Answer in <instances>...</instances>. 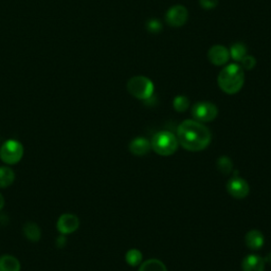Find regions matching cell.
<instances>
[{
	"label": "cell",
	"instance_id": "cell-12",
	"mask_svg": "<svg viewBox=\"0 0 271 271\" xmlns=\"http://www.w3.org/2000/svg\"><path fill=\"white\" fill-rule=\"evenodd\" d=\"M265 260L260 255L249 254L241 262L242 271H265Z\"/></svg>",
	"mask_w": 271,
	"mask_h": 271
},
{
	"label": "cell",
	"instance_id": "cell-2",
	"mask_svg": "<svg viewBox=\"0 0 271 271\" xmlns=\"http://www.w3.org/2000/svg\"><path fill=\"white\" fill-rule=\"evenodd\" d=\"M219 88L227 94L237 93L245 83V73L240 65L234 63L220 70L217 78Z\"/></svg>",
	"mask_w": 271,
	"mask_h": 271
},
{
	"label": "cell",
	"instance_id": "cell-15",
	"mask_svg": "<svg viewBox=\"0 0 271 271\" xmlns=\"http://www.w3.org/2000/svg\"><path fill=\"white\" fill-rule=\"evenodd\" d=\"M229 52H230V58L234 62H240V60L247 54V47L244 42L237 41L234 42V44L230 47Z\"/></svg>",
	"mask_w": 271,
	"mask_h": 271
},
{
	"label": "cell",
	"instance_id": "cell-19",
	"mask_svg": "<svg viewBox=\"0 0 271 271\" xmlns=\"http://www.w3.org/2000/svg\"><path fill=\"white\" fill-rule=\"evenodd\" d=\"M142 258H143V255H142L141 251L138 249H131L128 250L126 255H125V260L126 263L132 266V267H137L141 264L142 262Z\"/></svg>",
	"mask_w": 271,
	"mask_h": 271
},
{
	"label": "cell",
	"instance_id": "cell-13",
	"mask_svg": "<svg viewBox=\"0 0 271 271\" xmlns=\"http://www.w3.org/2000/svg\"><path fill=\"white\" fill-rule=\"evenodd\" d=\"M264 235L261 231L259 230H251L246 234L245 241H246V246L250 250H259L263 247L264 245Z\"/></svg>",
	"mask_w": 271,
	"mask_h": 271
},
{
	"label": "cell",
	"instance_id": "cell-1",
	"mask_svg": "<svg viewBox=\"0 0 271 271\" xmlns=\"http://www.w3.org/2000/svg\"><path fill=\"white\" fill-rule=\"evenodd\" d=\"M179 144L189 152H201L206 150L212 141L209 128L196 120H184L177 128Z\"/></svg>",
	"mask_w": 271,
	"mask_h": 271
},
{
	"label": "cell",
	"instance_id": "cell-24",
	"mask_svg": "<svg viewBox=\"0 0 271 271\" xmlns=\"http://www.w3.org/2000/svg\"><path fill=\"white\" fill-rule=\"evenodd\" d=\"M204 10H213L218 6V0H198Z\"/></svg>",
	"mask_w": 271,
	"mask_h": 271
},
{
	"label": "cell",
	"instance_id": "cell-16",
	"mask_svg": "<svg viewBox=\"0 0 271 271\" xmlns=\"http://www.w3.org/2000/svg\"><path fill=\"white\" fill-rule=\"evenodd\" d=\"M15 179V174L9 166H0V188H7Z\"/></svg>",
	"mask_w": 271,
	"mask_h": 271
},
{
	"label": "cell",
	"instance_id": "cell-9",
	"mask_svg": "<svg viewBox=\"0 0 271 271\" xmlns=\"http://www.w3.org/2000/svg\"><path fill=\"white\" fill-rule=\"evenodd\" d=\"M208 60L214 66H225L230 58L229 49L223 45H214L208 51Z\"/></svg>",
	"mask_w": 271,
	"mask_h": 271
},
{
	"label": "cell",
	"instance_id": "cell-11",
	"mask_svg": "<svg viewBox=\"0 0 271 271\" xmlns=\"http://www.w3.org/2000/svg\"><path fill=\"white\" fill-rule=\"evenodd\" d=\"M128 149H130V152L133 155L137 157H143L150 153V151L152 150V145L151 142L146 138L137 137L131 141Z\"/></svg>",
	"mask_w": 271,
	"mask_h": 271
},
{
	"label": "cell",
	"instance_id": "cell-18",
	"mask_svg": "<svg viewBox=\"0 0 271 271\" xmlns=\"http://www.w3.org/2000/svg\"><path fill=\"white\" fill-rule=\"evenodd\" d=\"M23 233L26 237L31 241H37L40 238V229L34 223H27L23 227Z\"/></svg>",
	"mask_w": 271,
	"mask_h": 271
},
{
	"label": "cell",
	"instance_id": "cell-4",
	"mask_svg": "<svg viewBox=\"0 0 271 271\" xmlns=\"http://www.w3.org/2000/svg\"><path fill=\"white\" fill-rule=\"evenodd\" d=\"M127 90L134 97L142 100V101H147L154 94L155 86L149 78L136 76L127 82Z\"/></svg>",
	"mask_w": 271,
	"mask_h": 271
},
{
	"label": "cell",
	"instance_id": "cell-21",
	"mask_svg": "<svg viewBox=\"0 0 271 271\" xmlns=\"http://www.w3.org/2000/svg\"><path fill=\"white\" fill-rule=\"evenodd\" d=\"M173 107L178 112L187 111L190 107V100L185 95H177L173 100Z\"/></svg>",
	"mask_w": 271,
	"mask_h": 271
},
{
	"label": "cell",
	"instance_id": "cell-20",
	"mask_svg": "<svg viewBox=\"0 0 271 271\" xmlns=\"http://www.w3.org/2000/svg\"><path fill=\"white\" fill-rule=\"evenodd\" d=\"M232 165H233V163H232L231 159L227 156L219 157V158L217 159V162H216L217 169L224 175H229L231 173V170L233 168Z\"/></svg>",
	"mask_w": 271,
	"mask_h": 271
},
{
	"label": "cell",
	"instance_id": "cell-26",
	"mask_svg": "<svg viewBox=\"0 0 271 271\" xmlns=\"http://www.w3.org/2000/svg\"><path fill=\"white\" fill-rule=\"evenodd\" d=\"M4 205H5V199H4V196L0 194V210L4 208Z\"/></svg>",
	"mask_w": 271,
	"mask_h": 271
},
{
	"label": "cell",
	"instance_id": "cell-5",
	"mask_svg": "<svg viewBox=\"0 0 271 271\" xmlns=\"http://www.w3.org/2000/svg\"><path fill=\"white\" fill-rule=\"evenodd\" d=\"M192 117L201 123H208L215 120L218 116V108L215 104L207 101L197 102L192 106Z\"/></svg>",
	"mask_w": 271,
	"mask_h": 271
},
{
	"label": "cell",
	"instance_id": "cell-27",
	"mask_svg": "<svg viewBox=\"0 0 271 271\" xmlns=\"http://www.w3.org/2000/svg\"><path fill=\"white\" fill-rule=\"evenodd\" d=\"M265 262H267V263H269L270 265H271V252L266 256V260H265Z\"/></svg>",
	"mask_w": 271,
	"mask_h": 271
},
{
	"label": "cell",
	"instance_id": "cell-6",
	"mask_svg": "<svg viewBox=\"0 0 271 271\" xmlns=\"http://www.w3.org/2000/svg\"><path fill=\"white\" fill-rule=\"evenodd\" d=\"M23 156V147L17 140H8L0 147V158L7 164H15Z\"/></svg>",
	"mask_w": 271,
	"mask_h": 271
},
{
	"label": "cell",
	"instance_id": "cell-3",
	"mask_svg": "<svg viewBox=\"0 0 271 271\" xmlns=\"http://www.w3.org/2000/svg\"><path fill=\"white\" fill-rule=\"evenodd\" d=\"M152 150L160 156L167 157L176 153L179 142L177 137L170 132L161 131L154 135L151 141Z\"/></svg>",
	"mask_w": 271,
	"mask_h": 271
},
{
	"label": "cell",
	"instance_id": "cell-25",
	"mask_svg": "<svg viewBox=\"0 0 271 271\" xmlns=\"http://www.w3.org/2000/svg\"><path fill=\"white\" fill-rule=\"evenodd\" d=\"M56 244H58V247H60V248L64 247L66 245V238L63 235L58 237V239H56Z\"/></svg>",
	"mask_w": 271,
	"mask_h": 271
},
{
	"label": "cell",
	"instance_id": "cell-10",
	"mask_svg": "<svg viewBox=\"0 0 271 271\" xmlns=\"http://www.w3.org/2000/svg\"><path fill=\"white\" fill-rule=\"evenodd\" d=\"M80 226V220L78 216L73 214H63V215L58 220V230L62 234H70L78 230Z\"/></svg>",
	"mask_w": 271,
	"mask_h": 271
},
{
	"label": "cell",
	"instance_id": "cell-23",
	"mask_svg": "<svg viewBox=\"0 0 271 271\" xmlns=\"http://www.w3.org/2000/svg\"><path fill=\"white\" fill-rule=\"evenodd\" d=\"M240 67L242 70H252L256 66V60L253 55L246 54L244 58L240 60Z\"/></svg>",
	"mask_w": 271,
	"mask_h": 271
},
{
	"label": "cell",
	"instance_id": "cell-7",
	"mask_svg": "<svg viewBox=\"0 0 271 271\" xmlns=\"http://www.w3.org/2000/svg\"><path fill=\"white\" fill-rule=\"evenodd\" d=\"M189 18V11L184 6L176 5L170 7L165 13V21L169 27L180 28L185 24Z\"/></svg>",
	"mask_w": 271,
	"mask_h": 271
},
{
	"label": "cell",
	"instance_id": "cell-17",
	"mask_svg": "<svg viewBox=\"0 0 271 271\" xmlns=\"http://www.w3.org/2000/svg\"><path fill=\"white\" fill-rule=\"evenodd\" d=\"M139 271H167L165 265L157 259H151L141 264Z\"/></svg>",
	"mask_w": 271,
	"mask_h": 271
},
{
	"label": "cell",
	"instance_id": "cell-8",
	"mask_svg": "<svg viewBox=\"0 0 271 271\" xmlns=\"http://www.w3.org/2000/svg\"><path fill=\"white\" fill-rule=\"evenodd\" d=\"M227 191L235 199H244L249 195L250 187L245 179L235 176L228 181Z\"/></svg>",
	"mask_w": 271,
	"mask_h": 271
},
{
	"label": "cell",
	"instance_id": "cell-22",
	"mask_svg": "<svg viewBox=\"0 0 271 271\" xmlns=\"http://www.w3.org/2000/svg\"><path fill=\"white\" fill-rule=\"evenodd\" d=\"M146 30L152 34H158L162 30V23L159 19L152 18L146 22Z\"/></svg>",
	"mask_w": 271,
	"mask_h": 271
},
{
	"label": "cell",
	"instance_id": "cell-14",
	"mask_svg": "<svg viewBox=\"0 0 271 271\" xmlns=\"http://www.w3.org/2000/svg\"><path fill=\"white\" fill-rule=\"evenodd\" d=\"M20 263L12 255L0 256V271H19Z\"/></svg>",
	"mask_w": 271,
	"mask_h": 271
}]
</instances>
